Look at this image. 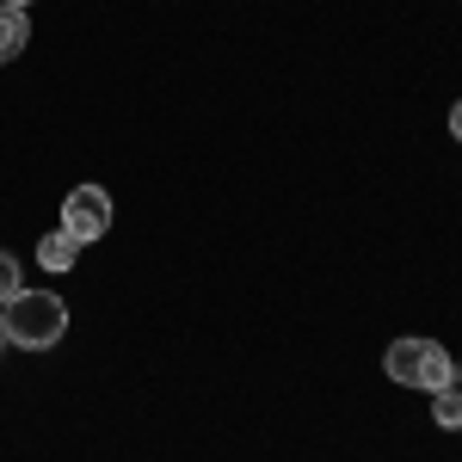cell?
<instances>
[{
    "mask_svg": "<svg viewBox=\"0 0 462 462\" xmlns=\"http://www.w3.org/2000/svg\"><path fill=\"white\" fill-rule=\"evenodd\" d=\"M0 6H19V13H25V6H32V0H0Z\"/></svg>",
    "mask_w": 462,
    "mask_h": 462,
    "instance_id": "9",
    "label": "cell"
},
{
    "mask_svg": "<svg viewBox=\"0 0 462 462\" xmlns=\"http://www.w3.org/2000/svg\"><path fill=\"white\" fill-rule=\"evenodd\" d=\"M431 420H438V431H462V389L457 383L431 394Z\"/></svg>",
    "mask_w": 462,
    "mask_h": 462,
    "instance_id": "6",
    "label": "cell"
},
{
    "mask_svg": "<svg viewBox=\"0 0 462 462\" xmlns=\"http://www.w3.org/2000/svg\"><path fill=\"white\" fill-rule=\"evenodd\" d=\"M450 136H457V143H462V99H457V106H450Z\"/></svg>",
    "mask_w": 462,
    "mask_h": 462,
    "instance_id": "8",
    "label": "cell"
},
{
    "mask_svg": "<svg viewBox=\"0 0 462 462\" xmlns=\"http://www.w3.org/2000/svg\"><path fill=\"white\" fill-rule=\"evenodd\" d=\"M19 290H25V284H19V259H13V253L0 247V309H6V302H13Z\"/></svg>",
    "mask_w": 462,
    "mask_h": 462,
    "instance_id": "7",
    "label": "cell"
},
{
    "mask_svg": "<svg viewBox=\"0 0 462 462\" xmlns=\"http://www.w3.org/2000/svg\"><path fill=\"white\" fill-rule=\"evenodd\" d=\"M62 228H69L80 247H93V241L111 228V198H106V185H74L69 198H62Z\"/></svg>",
    "mask_w": 462,
    "mask_h": 462,
    "instance_id": "3",
    "label": "cell"
},
{
    "mask_svg": "<svg viewBox=\"0 0 462 462\" xmlns=\"http://www.w3.org/2000/svg\"><path fill=\"white\" fill-rule=\"evenodd\" d=\"M383 370H389V383L420 389V394H438V389H450V383H457V357L444 352L438 339H426V333L394 339L389 352H383Z\"/></svg>",
    "mask_w": 462,
    "mask_h": 462,
    "instance_id": "2",
    "label": "cell"
},
{
    "mask_svg": "<svg viewBox=\"0 0 462 462\" xmlns=\"http://www.w3.org/2000/svg\"><path fill=\"white\" fill-rule=\"evenodd\" d=\"M25 43H32V19L19 6H0V62L25 56Z\"/></svg>",
    "mask_w": 462,
    "mask_h": 462,
    "instance_id": "5",
    "label": "cell"
},
{
    "mask_svg": "<svg viewBox=\"0 0 462 462\" xmlns=\"http://www.w3.org/2000/svg\"><path fill=\"white\" fill-rule=\"evenodd\" d=\"M0 352H6V333H0Z\"/></svg>",
    "mask_w": 462,
    "mask_h": 462,
    "instance_id": "11",
    "label": "cell"
},
{
    "mask_svg": "<svg viewBox=\"0 0 462 462\" xmlns=\"http://www.w3.org/2000/svg\"><path fill=\"white\" fill-rule=\"evenodd\" d=\"M74 259H80V241H74L69 228H56V235L37 241V265L43 272H74Z\"/></svg>",
    "mask_w": 462,
    "mask_h": 462,
    "instance_id": "4",
    "label": "cell"
},
{
    "mask_svg": "<svg viewBox=\"0 0 462 462\" xmlns=\"http://www.w3.org/2000/svg\"><path fill=\"white\" fill-rule=\"evenodd\" d=\"M457 389H462V364H457Z\"/></svg>",
    "mask_w": 462,
    "mask_h": 462,
    "instance_id": "10",
    "label": "cell"
},
{
    "mask_svg": "<svg viewBox=\"0 0 462 462\" xmlns=\"http://www.w3.org/2000/svg\"><path fill=\"white\" fill-rule=\"evenodd\" d=\"M0 333H6V346H19V352H50V346L69 333V309H62V296H50V290H19V296L0 309Z\"/></svg>",
    "mask_w": 462,
    "mask_h": 462,
    "instance_id": "1",
    "label": "cell"
}]
</instances>
